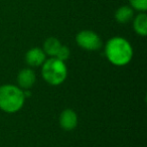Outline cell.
Instances as JSON below:
<instances>
[{
  "label": "cell",
  "mask_w": 147,
  "mask_h": 147,
  "mask_svg": "<svg viewBox=\"0 0 147 147\" xmlns=\"http://www.w3.org/2000/svg\"><path fill=\"white\" fill-rule=\"evenodd\" d=\"M105 53L107 59L113 65H124L132 59L133 49L126 39L122 37H113L107 42Z\"/></svg>",
  "instance_id": "6da1fadb"
},
{
  "label": "cell",
  "mask_w": 147,
  "mask_h": 147,
  "mask_svg": "<svg viewBox=\"0 0 147 147\" xmlns=\"http://www.w3.org/2000/svg\"><path fill=\"white\" fill-rule=\"evenodd\" d=\"M24 93L16 86L4 85L0 87V109L6 113L17 112L24 104Z\"/></svg>",
  "instance_id": "7a4b0ae2"
},
{
  "label": "cell",
  "mask_w": 147,
  "mask_h": 147,
  "mask_svg": "<svg viewBox=\"0 0 147 147\" xmlns=\"http://www.w3.org/2000/svg\"><path fill=\"white\" fill-rule=\"evenodd\" d=\"M41 74L43 79L49 85L57 86L65 80L67 71L63 61L57 59V57H53L43 63Z\"/></svg>",
  "instance_id": "3957f363"
},
{
  "label": "cell",
  "mask_w": 147,
  "mask_h": 147,
  "mask_svg": "<svg viewBox=\"0 0 147 147\" xmlns=\"http://www.w3.org/2000/svg\"><path fill=\"white\" fill-rule=\"evenodd\" d=\"M76 41L82 49L87 51H97L102 47L101 38L92 30L80 31L76 36Z\"/></svg>",
  "instance_id": "277c9868"
},
{
  "label": "cell",
  "mask_w": 147,
  "mask_h": 147,
  "mask_svg": "<svg viewBox=\"0 0 147 147\" xmlns=\"http://www.w3.org/2000/svg\"><path fill=\"white\" fill-rule=\"evenodd\" d=\"M78 124V116L71 109H65L59 116V125L65 131L75 129Z\"/></svg>",
  "instance_id": "5b68a950"
},
{
  "label": "cell",
  "mask_w": 147,
  "mask_h": 147,
  "mask_svg": "<svg viewBox=\"0 0 147 147\" xmlns=\"http://www.w3.org/2000/svg\"><path fill=\"white\" fill-rule=\"evenodd\" d=\"M25 61L30 67H39L45 61V53L38 47L29 49L25 55Z\"/></svg>",
  "instance_id": "8992f818"
},
{
  "label": "cell",
  "mask_w": 147,
  "mask_h": 147,
  "mask_svg": "<svg viewBox=\"0 0 147 147\" xmlns=\"http://www.w3.org/2000/svg\"><path fill=\"white\" fill-rule=\"evenodd\" d=\"M17 82L19 87L23 89H29L35 82V74L31 69H23L17 76Z\"/></svg>",
  "instance_id": "52a82bcc"
},
{
  "label": "cell",
  "mask_w": 147,
  "mask_h": 147,
  "mask_svg": "<svg viewBox=\"0 0 147 147\" xmlns=\"http://www.w3.org/2000/svg\"><path fill=\"white\" fill-rule=\"evenodd\" d=\"M133 16H134V10L129 5L120 6L115 12V19L117 20V22L121 24L128 23L133 18Z\"/></svg>",
  "instance_id": "ba28073f"
},
{
  "label": "cell",
  "mask_w": 147,
  "mask_h": 147,
  "mask_svg": "<svg viewBox=\"0 0 147 147\" xmlns=\"http://www.w3.org/2000/svg\"><path fill=\"white\" fill-rule=\"evenodd\" d=\"M133 27L137 34L145 36L147 34V15L145 12H141L135 17L133 21Z\"/></svg>",
  "instance_id": "9c48e42d"
},
{
  "label": "cell",
  "mask_w": 147,
  "mask_h": 147,
  "mask_svg": "<svg viewBox=\"0 0 147 147\" xmlns=\"http://www.w3.org/2000/svg\"><path fill=\"white\" fill-rule=\"evenodd\" d=\"M61 47V41L55 37H49L47 40L45 41L43 45V51H45V53L51 57H55L57 53L59 51V47Z\"/></svg>",
  "instance_id": "30bf717a"
},
{
  "label": "cell",
  "mask_w": 147,
  "mask_h": 147,
  "mask_svg": "<svg viewBox=\"0 0 147 147\" xmlns=\"http://www.w3.org/2000/svg\"><path fill=\"white\" fill-rule=\"evenodd\" d=\"M130 6L135 10L145 12L147 10V0H128Z\"/></svg>",
  "instance_id": "8fae6325"
},
{
  "label": "cell",
  "mask_w": 147,
  "mask_h": 147,
  "mask_svg": "<svg viewBox=\"0 0 147 147\" xmlns=\"http://www.w3.org/2000/svg\"><path fill=\"white\" fill-rule=\"evenodd\" d=\"M69 55H71V51H69V47H65V45H61V47H59V51L57 53V55H55V57H57V59H59V61H65V59H67L69 57Z\"/></svg>",
  "instance_id": "7c38bea8"
}]
</instances>
